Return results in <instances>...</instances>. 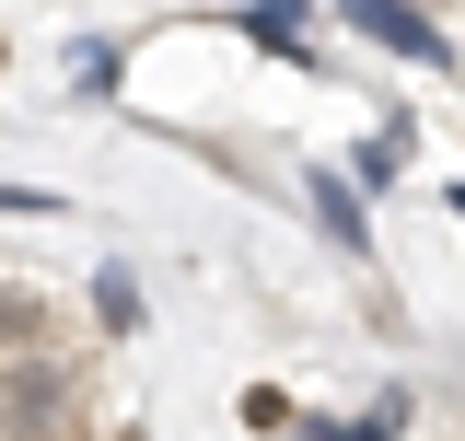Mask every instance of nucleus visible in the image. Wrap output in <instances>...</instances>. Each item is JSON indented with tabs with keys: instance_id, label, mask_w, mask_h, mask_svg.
Segmentation results:
<instances>
[{
	"instance_id": "1",
	"label": "nucleus",
	"mask_w": 465,
	"mask_h": 441,
	"mask_svg": "<svg viewBox=\"0 0 465 441\" xmlns=\"http://www.w3.org/2000/svg\"><path fill=\"white\" fill-rule=\"evenodd\" d=\"M47 348H82V337L58 326V302H47V290L0 279V360H47Z\"/></svg>"
},
{
	"instance_id": "2",
	"label": "nucleus",
	"mask_w": 465,
	"mask_h": 441,
	"mask_svg": "<svg viewBox=\"0 0 465 441\" xmlns=\"http://www.w3.org/2000/svg\"><path fill=\"white\" fill-rule=\"evenodd\" d=\"M338 12L361 24V35H372V47H396V58H442V35H430L407 0H338Z\"/></svg>"
},
{
	"instance_id": "3",
	"label": "nucleus",
	"mask_w": 465,
	"mask_h": 441,
	"mask_svg": "<svg viewBox=\"0 0 465 441\" xmlns=\"http://www.w3.org/2000/svg\"><path fill=\"white\" fill-rule=\"evenodd\" d=\"M94 326H105V337L140 326V279H128V268H94Z\"/></svg>"
},
{
	"instance_id": "4",
	"label": "nucleus",
	"mask_w": 465,
	"mask_h": 441,
	"mask_svg": "<svg viewBox=\"0 0 465 441\" xmlns=\"http://www.w3.org/2000/svg\"><path fill=\"white\" fill-rule=\"evenodd\" d=\"M314 210H326V232H338L349 256H361V244H372V220H361V198H349L338 174H314Z\"/></svg>"
},
{
	"instance_id": "5",
	"label": "nucleus",
	"mask_w": 465,
	"mask_h": 441,
	"mask_svg": "<svg viewBox=\"0 0 465 441\" xmlns=\"http://www.w3.org/2000/svg\"><path fill=\"white\" fill-rule=\"evenodd\" d=\"M291 24H302V0H256L244 12V35H268V47H291Z\"/></svg>"
},
{
	"instance_id": "6",
	"label": "nucleus",
	"mask_w": 465,
	"mask_h": 441,
	"mask_svg": "<svg viewBox=\"0 0 465 441\" xmlns=\"http://www.w3.org/2000/svg\"><path fill=\"white\" fill-rule=\"evenodd\" d=\"M314 441H396V430H384V418H372V430H326V418H314Z\"/></svg>"
}]
</instances>
